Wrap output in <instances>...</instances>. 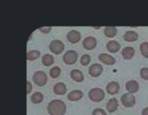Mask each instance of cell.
<instances>
[{
  "mask_svg": "<svg viewBox=\"0 0 148 115\" xmlns=\"http://www.w3.org/2000/svg\"><path fill=\"white\" fill-rule=\"evenodd\" d=\"M106 90H107L108 94H109L111 95H116L120 91V84L117 82H110L107 85Z\"/></svg>",
  "mask_w": 148,
  "mask_h": 115,
  "instance_id": "7c38bea8",
  "label": "cell"
},
{
  "mask_svg": "<svg viewBox=\"0 0 148 115\" xmlns=\"http://www.w3.org/2000/svg\"><path fill=\"white\" fill-rule=\"evenodd\" d=\"M126 89L129 94H134L139 91L140 85L139 83L135 80H129L126 83Z\"/></svg>",
  "mask_w": 148,
  "mask_h": 115,
  "instance_id": "30bf717a",
  "label": "cell"
},
{
  "mask_svg": "<svg viewBox=\"0 0 148 115\" xmlns=\"http://www.w3.org/2000/svg\"><path fill=\"white\" fill-rule=\"evenodd\" d=\"M62 59L63 62L68 65H75L78 59V53L74 50H69L64 53Z\"/></svg>",
  "mask_w": 148,
  "mask_h": 115,
  "instance_id": "5b68a950",
  "label": "cell"
},
{
  "mask_svg": "<svg viewBox=\"0 0 148 115\" xmlns=\"http://www.w3.org/2000/svg\"><path fill=\"white\" fill-rule=\"evenodd\" d=\"M52 28L51 27H42L39 28V31L42 34H49L51 31Z\"/></svg>",
  "mask_w": 148,
  "mask_h": 115,
  "instance_id": "f1b7e54d",
  "label": "cell"
},
{
  "mask_svg": "<svg viewBox=\"0 0 148 115\" xmlns=\"http://www.w3.org/2000/svg\"><path fill=\"white\" fill-rule=\"evenodd\" d=\"M121 54H122V57L124 59L129 60L134 58V56L135 54V50L132 46H126L122 49Z\"/></svg>",
  "mask_w": 148,
  "mask_h": 115,
  "instance_id": "4fadbf2b",
  "label": "cell"
},
{
  "mask_svg": "<svg viewBox=\"0 0 148 115\" xmlns=\"http://www.w3.org/2000/svg\"><path fill=\"white\" fill-rule=\"evenodd\" d=\"M139 34L137 32L133 30H128L124 34V40L127 42H134L138 40Z\"/></svg>",
  "mask_w": 148,
  "mask_h": 115,
  "instance_id": "d6986e66",
  "label": "cell"
},
{
  "mask_svg": "<svg viewBox=\"0 0 148 115\" xmlns=\"http://www.w3.org/2000/svg\"><path fill=\"white\" fill-rule=\"evenodd\" d=\"M92 115H107V113L101 108H95L94 109Z\"/></svg>",
  "mask_w": 148,
  "mask_h": 115,
  "instance_id": "83f0119b",
  "label": "cell"
},
{
  "mask_svg": "<svg viewBox=\"0 0 148 115\" xmlns=\"http://www.w3.org/2000/svg\"><path fill=\"white\" fill-rule=\"evenodd\" d=\"M33 82L36 85L39 87H42L47 84L48 82V76L44 71H36L33 75Z\"/></svg>",
  "mask_w": 148,
  "mask_h": 115,
  "instance_id": "3957f363",
  "label": "cell"
},
{
  "mask_svg": "<svg viewBox=\"0 0 148 115\" xmlns=\"http://www.w3.org/2000/svg\"><path fill=\"white\" fill-rule=\"evenodd\" d=\"M99 59L101 63H103L104 65H113L116 63V59L108 54V53H101L99 54Z\"/></svg>",
  "mask_w": 148,
  "mask_h": 115,
  "instance_id": "8fae6325",
  "label": "cell"
},
{
  "mask_svg": "<svg viewBox=\"0 0 148 115\" xmlns=\"http://www.w3.org/2000/svg\"><path fill=\"white\" fill-rule=\"evenodd\" d=\"M142 115H148V108H146L142 110V113H141Z\"/></svg>",
  "mask_w": 148,
  "mask_h": 115,
  "instance_id": "4dcf8cb0",
  "label": "cell"
},
{
  "mask_svg": "<svg viewBox=\"0 0 148 115\" xmlns=\"http://www.w3.org/2000/svg\"><path fill=\"white\" fill-rule=\"evenodd\" d=\"M104 34L108 38H114L117 34V28L114 26H108L104 28Z\"/></svg>",
  "mask_w": 148,
  "mask_h": 115,
  "instance_id": "ffe728a7",
  "label": "cell"
},
{
  "mask_svg": "<svg viewBox=\"0 0 148 115\" xmlns=\"http://www.w3.org/2000/svg\"><path fill=\"white\" fill-rule=\"evenodd\" d=\"M83 97V92L82 90H72L68 94V99L71 102L80 101Z\"/></svg>",
  "mask_w": 148,
  "mask_h": 115,
  "instance_id": "9a60e30c",
  "label": "cell"
},
{
  "mask_svg": "<svg viewBox=\"0 0 148 115\" xmlns=\"http://www.w3.org/2000/svg\"><path fill=\"white\" fill-rule=\"evenodd\" d=\"M30 100L34 104H39L43 101V95L41 92H35L30 96Z\"/></svg>",
  "mask_w": 148,
  "mask_h": 115,
  "instance_id": "7402d4cb",
  "label": "cell"
},
{
  "mask_svg": "<svg viewBox=\"0 0 148 115\" xmlns=\"http://www.w3.org/2000/svg\"><path fill=\"white\" fill-rule=\"evenodd\" d=\"M140 77L142 79L144 80H148V68L147 67H143L140 69Z\"/></svg>",
  "mask_w": 148,
  "mask_h": 115,
  "instance_id": "4316f807",
  "label": "cell"
},
{
  "mask_svg": "<svg viewBox=\"0 0 148 115\" xmlns=\"http://www.w3.org/2000/svg\"><path fill=\"white\" fill-rule=\"evenodd\" d=\"M70 77L76 83H82L84 80L83 73L78 69H74L70 71Z\"/></svg>",
  "mask_w": 148,
  "mask_h": 115,
  "instance_id": "5bb4252c",
  "label": "cell"
},
{
  "mask_svg": "<svg viewBox=\"0 0 148 115\" xmlns=\"http://www.w3.org/2000/svg\"><path fill=\"white\" fill-rule=\"evenodd\" d=\"M82 46L86 50H94L97 46V40L93 36H88L83 40Z\"/></svg>",
  "mask_w": 148,
  "mask_h": 115,
  "instance_id": "52a82bcc",
  "label": "cell"
},
{
  "mask_svg": "<svg viewBox=\"0 0 148 115\" xmlns=\"http://www.w3.org/2000/svg\"><path fill=\"white\" fill-rule=\"evenodd\" d=\"M140 52L141 54L145 57V58H148V42L144 41L140 44Z\"/></svg>",
  "mask_w": 148,
  "mask_h": 115,
  "instance_id": "d4e9b609",
  "label": "cell"
},
{
  "mask_svg": "<svg viewBox=\"0 0 148 115\" xmlns=\"http://www.w3.org/2000/svg\"><path fill=\"white\" fill-rule=\"evenodd\" d=\"M53 90L56 95H63L67 93V87L63 83H57L54 85Z\"/></svg>",
  "mask_w": 148,
  "mask_h": 115,
  "instance_id": "e0dca14e",
  "label": "cell"
},
{
  "mask_svg": "<svg viewBox=\"0 0 148 115\" xmlns=\"http://www.w3.org/2000/svg\"><path fill=\"white\" fill-rule=\"evenodd\" d=\"M55 62V59H54V56L51 55V54H44L42 57V63L44 66H51Z\"/></svg>",
  "mask_w": 148,
  "mask_h": 115,
  "instance_id": "44dd1931",
  "label": "cell"
},
{
  "mask_svg": "<svg viewBox=\"0 0 148 115\" xmlns=\"http://www.w3.org/2000/svg\"><path fill=\"white\" fill-rule=\"evenodd\" d=\"M47 110L49 115H64L67 111V107L61 100H52L49 102Z\"/></svg>",
  "mask_w": 148,
  "mask_h": 115,
  "instance_id": "6da1fadb",
  "label": "cell"
},
{
  "mask_svg": "<svg viewBox=\"0 0 148 115\" xmlns=\"http://www.w3.org/2000/svg\"><path fill=\"white\" fill-rule=\"evenodd\" d=\"M90 61H91V57L88 55V54H83L82 57H81V59H80V62H81V65H83V66H87L90 64Z\"/></svg>",
  "mask_w": 148,
  "mask_h": 115,
  "instance_id": "484cf974",
  "label": "cell"
},
{
  "mask_svg": "<svg viewBox=\"0 0 148 115\" xmlns=\"http://www.w3.org/2000/svg\"><path fill=\"white\" fill-rule=\"evenodd\" d=\"M107 110L109 113H114L117 111L118 108H119V103L116 98H112L110 100H108L107 105H106Z\"/></svg>",
  "mask_w": 148,
  "mask_h": 115,
  "instance_id": "ac0fdd59",
  "label": "cell"
},
{
  "mask_svg": "<svg viewBox=\"0 0 148 115\" xmlns=\"http://www.w3.org/2000/svg\"><path fill=\"white\" fill-rule=\"evenodd\" d=\"M49 50L51 51V52H53L56 55H59L61 54L65 48V46L63 44V42L60 40H54L49 43Z\"/></svg>",
  "mask_w": 148,
  "mask_h": 115,
  "instance_id": "277c9868",
  "label": "cell"
},
{
  "mask_svg": "<svg viewBox=\"0 0 148 115\" xmlns=\"http://www.w3.org/2000/svg\"><path fill=\"white\" fill-rule=\"evenodd\" d=\"M121 101L122 105L125 108H132V107H134L135 105L136 98H135V96L134 95L127 93V94H124L121 96Z\"/></svg>",
  "mask_w": 148,
  "mask_h": 115,
  "instance_id": "8992f818",
  "label": "cell"
},
{
  "mask_svg": "<svg viewBox=\"0 0 148 115\" xmlns=\"http://www.w3.org/2000/svg\"><path fill=\"white\" fill-rule=\"evenodd\" d=\"M26 85H27V90H26V93H27V95H29V94H30V93H31L32 89H33V87H32V83H31L29 81H28V80H27Z\"/></svg>",
  "mask_w": 148,
  "mask_h": 115,
  "instance_id": "f546056e",
  "label": "cell"
},
{
  "mask_svg": "<svg viewBox=\"0 0 148 115\" xmlns=\"http://www.w3.org/2000/svg\"><path fill=\"white\" fill-rule=\"evenodd\" d=\"M102 71H103V67L99 64H93L92 65L89 66V69H88V73L93 77H100Z\"/></svg>",
  "mask_w": 148,
  "mask_h": 115,
  "instance_id": "9c48e42d",
  "label": "cell"
},
{
  "mask_svg": "<svg viewBox=\"0 0 148 115\" xmlns=\"http://www.w3.org/2000/svg\"><path fill=\"white\" fill-rule=\"evenodd\" d=\"M41 55V52L37 50H30L27 52V55H26V58H27V60H29V61H32V60H36Z\"/></svg>",
  "mask_w": 148,
  "mask_h": 115,
  "instance_id": "603a6c76",
  "label": "cell"
},
{
  "mask_svg": "<svg viewBox=\"0 0 148 115\" xmlns=\"http://www.w3.org/2000/svg\"><path fill=\"white\" fill-rule=\"evenodd\" d=\"M88 97L94 102H101L105 98V92L100 88H94L88 92Z\"/></svg>",
  "mask_w": 148,
  "mask_h": 115,
  "instance_id": "7a4b0ae2",
  "label": "cell"
},
{
  "mask_svg": "<svg viewBox=\"0 0 148 115\" xmlns=\"http://www.w3.org/2000/svg\"><path fill=\"white\" fill-rule=\"evenodd\" d=\"M107 49L109 52L115 53L120 51L121 49V45L118 41L116 40H109L107 43Z\"/></svg>",
  "mask_w": 148,
  "mask_h": 115,
  "instance_id": "2e32d148",
  "label": "cell"
},
{
  "mask_svg": "<svg viewBox=\"0 0 148 115\" xmlns=\"http://www.w3.org/2000/svg\"><path fill=\"white\" fill-rule=\"evenodd\" d=\"M61 72H62V71H61V68H60V67H58V66H54V67H52V68L50 69V71H49V76H50L52 78H57V77H60Z\"/></svg>",
  "mask_w": 148,
  "mask_h": 115,
  "instance_id": "cb8c5ba5",
  "label": "cell"
},
{
  "mask_svg": "<svg viewBox=\"0 0 148 115\" xmlns=\"http://www.w3.org/2000/svg\"><path fill=\"white\" fill-rule=\"evenodd\" d=\"M82 35L81 33L77 30H70L68 34H67V40L69 43L71 44H75L78 43L81 40Z\"/></svg>",
  "mask_w": 148,
  "mask_h": 115,
  "instance_id": "ba28073f",
  "label": "cell"
}]
</instances>
